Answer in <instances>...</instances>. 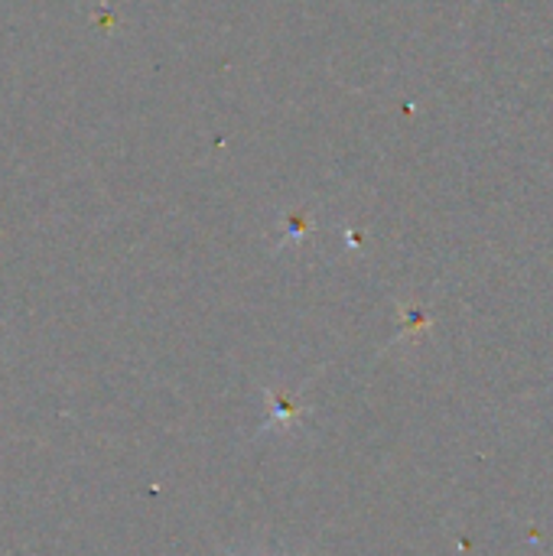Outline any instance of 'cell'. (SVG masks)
Returning a JSON list of instances; mask_svg holds the SVG:
<instances>
[{
	"label": "cell",
	"mask_w": 553,
	"mask_h": 556,
	"mask_svg": "<svg viewBox=\"0 0 553 556\" xmlns=\"http://www.w3.org/2000/svg\"><path fill=\"white\" fill-rule=\"evenodd\" d=\"M274 407H277L274 420H284V424H293L297 420V407L287 404V397H274Z\"/></svg>",
	"instance_id": "1"
}]
</instances>
